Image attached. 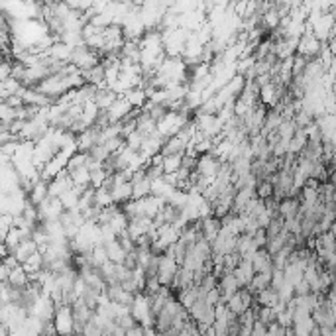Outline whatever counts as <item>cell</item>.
Listing matches in <instances>:
<instances>
[{"label":"cell","mask_w":336,"mask_h":336,"mask_svg":"<svg viewBox=\"0 0 336 336\" xmlns=\"http://www.w3.org/2000/svg\"><path fill=\"white\" fill-rule=\"evenodd\" d=\"M53 326H55L57 336H73V314H71V307H67V305L55 307Z\"/></svg>","instance_id":"cell-1"},{"label":"cell","mask_w":336,"mask_h":336,"mask_svg":"<svg viewBox=\"0 0 336 336\" xmlns=\"http://www.w3.org/2000/svg\"><path fill=\"white\" fill-rule=\"evenodd\" d=\"M177 269H179V266L175 264V259L171 258V256L161 254L159 256V266H157V281H159V285L161 287H171Z\"/></svg>","instance_id":"cell-2"},{"label":"cell","mask_w":336,"mask_h":336,"mask_svg":"<svg viewBox=\"0 0 336 336\" xmlns=\"http://www.w3.org/2000/svg\"><path fill=\"white\" fill-rule=\"evenodd\" d=\"M106 118H108V124H118V122H122L124 118L132 112V104L126 101L124 97H118L116 101H114V104H112L110 108H106Z\"/></svg>","instance_id":"cell-3"},{"label":"cell","mask_w":336,"mask_h":336,"mask_svg":"<svg viewBox=\"0 0 336 336\" xmlns=\"http://www.w3.org/2000/svg\"><path fill=\"white\" fill-rule=\"evenodd\" d=\"M199 226H201V236L202 240H207L209 244H213L214 240H216V236L220 234V220L218 218H214V216H204L199 220Z\"/></svg>","instance_id":"cell-4"},{"label":"cell","mask_w":336,"mask_h":336,"mask_svg":"<svg viewBox=\"0 0 336 336\" xmlns=\"http://www.w3.org/2000/svg\"><path fill=\"white\" fill-rule=\"evenodd\" d=\"M34 252H38V246H35L34 240L30 238V240H22V242H20L18 246L12 250L10 254H12V256H14L16 259H18V264H24V262L30 258V256H32Z\"/></svg>","instance_id":"cell-5"},{"label":"cell","mask_w":336,"mask_h":336,"mask_svg":"<svg viewBox=\"0 0 336 336\" xmlns=\"http://www.w3.org/2000/svg\"><path fill=\"white\" fill-rule=\"evenodd\" d=\"M104 246V252H106V258H108V262L110 264H114V266H120L124 262V258H126V252L122 250V246L116 242V240H112V242H106V244H102Z\"/></svg>","instance_id":"cell-6"},{"label":"cell","mask_w":336,"mask_h":336,"mask_svg":"<svg viewBox=\"0 0 336 336\" xmlns=\"http://www.w3.org/2000/svg\"><path fill=\"white\" fill-rule=\"evenodd\" d=\"M110 197L114 204H124V202L132 201V183H120L118 187L110 191Z\"/></svg>","instance_id":"cell-7"},{"label":"cell","mask_w":336,"mask_h":336,"mask_svg":"<svg viewBox=\"0 0 336 336\" xmlns=\"http://www.w3.org/2000/svg\"><path fill=\"white\" fill-rule=\"evenodd\" d=\"M6 281L10 283L12 287H16V289H24V287H28V283H30V277H28V273L22 269V266H18V268H14L8 271V277Z\"/></svg>","instance_id":"cell-8"},{"label":"cell","mask_w":336,"mask_h":336,"mask_svg":"<svg viewBox=\"0 0 336 336\" xmlns=\"http://www.w3.org/2000/svg\"><path fill=\"white\" fill-rule=\"evenodd\" d=\"M279 301V297H277V293L273 291V289H264V291H258L254 295V303L258 305V307H268V309H273L275 305Z\"/></svg>","instance_id":"cell-9"},{"label":"cell","mask_w":336,"mask_h":336,"mask_svg":"<svg viewBox=\"0 0 336 336\" xmlns=\"http://www.w3.org/2000/svg\"><path fill=\"white\" fill-rule=\"evenodd\" d=\"M44 199H47V183L38 181L32 187V191L28 193V202H32L34 207H38L40 202H44Z\"/></svg>","instance_id":"cell-10"},{"label":"cell","mask_w":336,"mask_h":336,"mask_svg":"<svg viewBox=\"0 0 336 336\" xmlns=\"http://www.w3.org/2000/svg\"><path fill=\"white\" fill-rule=\"evenodd\" d=\"M87 161H89V156L87 154H81V152H75L73 156L67 159V165H65V171L67 173H73L75 169L79 167H85L87 165Z\"/></svg>","instance_id":"cell-11"},{"label":"cell","mask_w":336,"mask_h":336,"mask_svg":"<svg viewBox=\"0 0 336 336\" xmlns=\"http://www.w3.org/2000/svg\"><path fill=\"white\" fill-rule=\"evenodd\" d=\"M150 197V181L142 179L138 183H132V201H140Z\"/></svg>","instance_id":"cell-12"},{"label":"cell","mask_w":336,"mask_h":336,"mask_svg":"<svg viewBox=\"0 0 336 336\" xmlns=\"http://www.w3.org/2000/svg\"><path fill=\"white\" fill-rule=\"evenodd\" d=\"M179 169H181V156L163 157V161H161V171H163V175H167V173H177Z\"/></svg>","instance_id":"cell-13"},{"label":"cell","mask_w":336,"mask_h":336,"mask_svg":"<svg viewBox=\"0 0 336 336\" xmlns=\"http://www.w3.org/2000/svg\"><path fill=\"white\" fill-rule=\"evenodd\" d=\"M281 230H283V218L281 216H275V218H271L268 224V228H266V238H275V236L279 234Z\"/></svg>","instance_id":"cell-14"},{"label":"cell","mask_w":336,"mask_h":336,"mask_svg":"<svg viewBox=\"0 0 336 336\" xmlns=\"http://www.w3.org/2000/svg\"><path fill=\"white\" fill-rule=\"evenodd\" d=\"M256 197L262 199V201L271 199V197H273V187H271V183H268V181L258 183V185H256Z\"/></svg>","instance_id":"cell-15"},{"label":"cell","mask_w":336,"mask_h":336,"mask_svg":"<svg viewBox=\"0 0 336 336\" xmlns=\"http://www.w3.org/2000/svg\"><path fill=\"white\" fill-rule=\"evenodd\" d=\"M283 285H285L283 269H273V273H271V281H269V289H273V291L277 293Z\"/></svg>","instance_id":"cell-16"},{"label":"cell","mask_w":336,"mask_h":336,"mask_svg":"<svg viewBox=\"0 0 336 336\" xmlns=\"http://www.w3.org/2000/svg\"><path fill=\"white\" fill-rule=\"evenodd\" d=\"M114 323H116V326H120L122 330H126V332L138 326V323H136L134 319H132V314H124V316H120V319H116Z\"/></svg>","instance_id":"cell-17"},{"label":"cell","mask_w":336,"mask_h":336,"mask_svg":"<svg viewBox=\"0 0 336 336\" xmlns=\"http://www.w3.org/2000/svg\"><path fill=\"white\" fill-rule=\"evenodd\" d=\"M311 293V287H309V283L303 279V281H299L295 287H293V295L295 297H305V295H309Z\"/></svg>","instance_id":"cell-18"},{"label":"cell","mask_w":336,"mask_h":336,"mask_svg":"<svg viewBox=\"0 0 336 336\" xmlns=\"http://www.w3.org/2000/svg\"><path fill=\"white\" fill-rule=\"evenodd\" d=\"M126 336H146V334H144V328H142V326H136L132 330H128Z\"/></svg>","instance_id":"cell-19"},{"label":"cell","mask_w":336,"mask_h":336,"mask_svg":"<svg viewBox=\"0 0 336 336\" xmlns=\"http://www.w3.org/2000/svg\"><path fill=\"white\" fill-rule=\"evenodd\" d=\"M0 336H10V332H8V328H6V326L0 325Z\"/></svg>","instance_id":"cell-20"},{"label":"cell","mask_w":336,"mask_h":336,"mask_svg":"<svg viewBox=\"0 0 336 336\" xmlns=\"http://www.w3.org/2000/svg\"><path fill=\"white\" fill-rule=\"evenodd\" d=\"M73 336H83V334H73Z\"/></svg>","instance_id":"cell-21"}]
</instances>
